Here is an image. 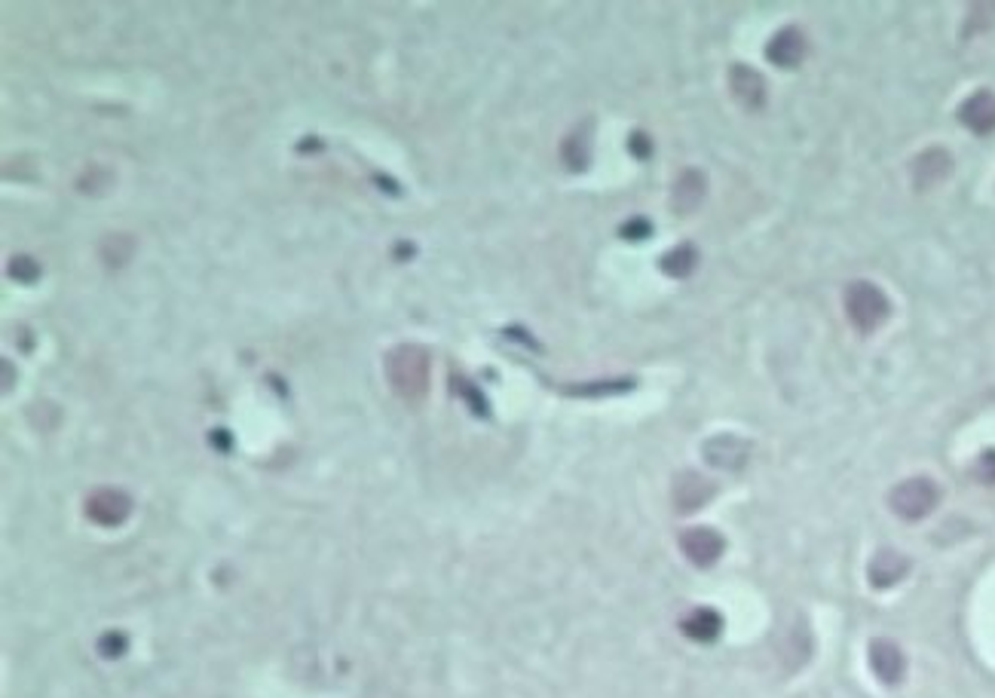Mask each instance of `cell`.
<instances>
[{"instance_id":"cell-17","label":"cell","mask_w":995,"mask_h":698,"mask_svg":"<svg viewBox=\"0 0 995 698\" xmlns=\"http://www.w3.org/2000/svg\"><path fill=\"white\" fill-rule=\"evenodd\" d=\"M135 252V239L129 233H111L102 239V245H98V255L105 258L108 267H123Z\"/></svg>"},{"instance_id":"cell-9","label":"cell","mask_w":995,"mask_h":698,"mask_svg":"<svg viewBox=\"0 0 995 698\" xmlns=\"http://www.w3.org/2000/svg\"><path fill=\"white\" fill-rule=\"evenodd\" d=\"M910 172H913L916 187H934V184H940L943 178L953 172V157L943 151V147H931V151H922L913 160Z\"/></svg>"},{"instance_id":"cell-11","label":"cell","mask_w":995,"mask_h":698,"mask_svg":"<svg viewBox=\"0 0 995 698\" xmlns=\"http://www.w3.org/2000/svg\"><path fill=\"white\" fill-rule=\"evenodd\" d=\"M714 496V484H708L705 478H699L695 472H686L674 481V506L677 512H695L702 509L708 500Z\"/></svg>"},{"instance_id":"cell-20","label":"cell","mask_w":995,"mask_h":698,"mask_svg":"<svg viewBox=\"0 0 995 698\" xmlns=\"http://www.w3.org/2000/svg\"><path fill=\"white\" fill-rule=\"evenodd\" d=\"M628 147H631V154H634L637 160H646V157L653 154V141H650V135H646V132H631Z\"/></svg>"},{"instance_id":"cell-8","label":"cell","mask_w":995,"mask_h":698,"mask_svg":"<svg viewBox=\"0 0 995 698\" xmlns=\"http://www.w3.org/2000/svg\"><path fill=\"white\" fill-rule=\"evenodd\" d=\"M959 120L977 135L995 132V92L980 89V92L968 95L962 102V108H959Z\"/></svg>"},{"instance_id":"cell-21","label":"cell","mask_w":995,"mask_h":698,"mask_svg":"<svg viewBox=\"0 0 995 698\" xmlns=\"http://www.w3.org/2000/svg\"><path fill=\"white\" fill-rule=\"evenodd\" d=\"M650 233H653V227H650V221H643V218H637V221H631V224L622 227L625 239H643V236H650Z\"/></svg>"},{"instance_id":"cell-5","label":"cell","mask_w":995,"mask_h":698,"mask_svg":"<svg viewBox=\"0 0 995 698\" xmlns=\"http://www.w3.org/2000/svg\"><path fill=\"white\" fill-rule=\"evenodd\" d=\"M680 548L695 567H711L726 552V539L711 527H692L680 536Z\"/></svg>"},{"instance_id":"cell-7","label":"cell","mask_w":995,"mask_h":698,"mask_svg":"<svg viewBox=\"0 0 995 698\" xmlns=\"http://www.w3.org/2000/svg\"><path fill=\"white\" fill-rule=\"evenodd\" d=\"M806 49H809L806 34H803L800 28H793V25H790V28H781V31L766 43V59H769L772 65H778V68H796V65L803 62Z\"/></svg>"},{"instance_id":"cell-16","label":"cell","mask_w":995,"mask_h":698,"mask_svg":"<svg viewBox=\"0 0 995 698\" xmlns=\"http://www.w3.org/2000/svg\"><path fill=\"white\" fill-rule=\"evenodd\" d=\"M695 264H699V252H695V245H689V242L671 248V252L659 261L662 273L671 276V279H683V276H689V273L695 270Z\"/></svg>"},{"instance_id":"cell-14","label":"cell","mask_w":995,"mask_h":698,"mask_svg":"<svg viewBox=\"0 0 995 698\" xmlns=\"http://www.w3.org/2000/svg\"><path fill=\"white\" fill-rule=\"evenodd\" d=\"M680 628H683V634L686 637H692V640H699V643H708V640H714L717 634H720V628H723V619L714 613V610H708V607H699V610H692L683 622H680Z\"/></svg>"},{"instance_id":"cell-15","label":"cell","mask_w":995,"mask_h":698,"mask_svg":"<svg viewBox=\"0 0 995 698\" xmlns=\"http://www.w3.org/2000/svg\"><path fill=\"white\" fill-rule=\"evenodd\" d=\"M561 157H564L567 169H573V172H582V169L588 166V157H591V135H588V126H579V129H573V132L564 138Z\"/></svg>"},{"instance_id":"cell-4","label":"cell","mask_w":995,"mask_h":698,"mask_svg":"<svg viewBox=\"0 0 995 698\" xmlns=\"http://www.w3.org/2000/svg\"><path fill=\"white\" fill-rule=\"evenodd\" d=\"M132 512V500L123 493V490H114V487H98L86 496V515L95 521V524H102V527H117L129 518Z\"/></svg>"},{"instance_id":"cell-12","label":"cell","mask_w":995,"mask_h":698,"mask_svg":"<svg viewBox=\"0 0 995 698\" xmlns=\"http://www.w3.org/2000/svg\"><path fill=\"white\" fill-rule=\"evenodd\" d=\"M705 175L699 169H686L677 181H674V193H671V206L674 212H692L699 209V203L705 199Z\"/></svg>"},{"instance_id":"cell-3","label":"cell","mask_w":995,"mask_h":698,"mask_svg":"<svg viewBox=\"0 0 995 698\" xmlns=\"http://www.w3.org/2000/svg\"><path fill=\"white\" fill-rule=\"evenodd\" d=\"M937 503H940V490L925 475L901 481L898 487L891 490V496H888L891 512L898 515V518H904V521H922L925 515L934 512Z\"/></svg>"},{"instance_id":"cell-6","label":"cell","mask_w":995,"mask_h":698,"mask_svg":"<svg viewBox=\"0 0 995 698\" xmlns=\"http://www.w3.org/2000/svg\"><path fill=\"white\" fill-rule=\"evenodd\" d=\"M729 92L744 111H760L766 105V80L748 65H732Z\"/></svg>"},{"instance_id":"cell-10","label":"cell","mask_w":995,"mask_h":698,"mask_svg":"<svg viewBox=\"0 0 995 698\" xmlns=\"http://www.w3.org/2000/svg\"><path fill=\"white\" fill-rule=\"evenodd\" d=\"M870 668L876 671V677L882 683H898L904 677V653L894 646L891 640H873L870 643Z\"/></svg>"},{"instance_id":"cell-13","label":"cell","mask_w":995,"mask_h":698,"mask_svg":"<svg viewBox=\"0 0 995 698\" xmlns=\"http://www.w3.org/2000/svg\"><path fill=\"white\" fill-rule=\"evenodd\" d=\"M910 570V561L898 555L894 548H882V552L870 561V585L873 588H888L894 582H901Z\"/></svg>"},{"instance_id":"cell-18","label":"cell","mask_w":995,"mask_h":698,"mask_svg":"<svg viewBox=\"0 0 995 698\" xmlns=\"http://www.w3.org/2000/svg\"><path fill=\"white\" fill-rule=\"evenodd\" d=\"M10 276H13L16 282L31 285V282L40 276V264H37L34 258H28V255H16V258L10 261Z\"/></svg>"},{"instance_id":"cell-2","label":"cell","mask_w":995,"mask_h":698,"mask_svg":"<svg viewBox=\"0 0 995 698\" xmlns=\"http://www.w3.org/2000/svg\"><path fill=\"white\" fill-rule=\"evenodd\" d=\"M842 304H845V316H849V322L864 334L876 331L891 313L885 291L879 285L867 282V279H858V282H852L849 288H845Z\"/></svg>"},{"instance_id":"cell-1","label":"cell","mask_w":995,"mask_h":698,"mask_svg":"<svg viewBox=\"0 0 995 698\" xmlns=\"http://www.w3.org/2000/svg\"><path fill=\"white\" fill-rule=\"evenodd\" d=\"M386 377L395 395L408 405H417L429 392V353L423 346L402 343L386 353Z\"/></svg>"},{"instance_id":"cell-19","label":"cell","mask_w":995,"mask_h":698,"mask_svg":"<svg viewBox=\"0 0 995 698\" xmlns=\"http://www.w3.org/2000/svg\"><path fill=\"white\" fill-rule=\"evenodd\" d=\"M974 475L983 484H995V451H983L980 460L974 463Z\"/></svg>"}]
</instances>
